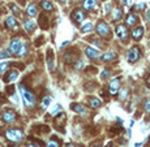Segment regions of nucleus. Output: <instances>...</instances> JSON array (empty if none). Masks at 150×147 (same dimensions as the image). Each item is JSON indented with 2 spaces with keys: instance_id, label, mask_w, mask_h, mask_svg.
<instances>
[{
  "instance_id": "obj_1",
  "label": "nucleus",
  "mask_w": 150,
  "mask_h": 147,
  "mask_svg": "<svg viewBox=\"0 0 150 147\" xmlns=\"http://www.w3.org/2000/svg\"><path fill=\"white\" fill-rule=\"evenodd\" d=\"M19 89L21 91V96L24 99V103L26 107H34L35 105V95L33 94V91H30L29 89H26L24 86V83L19 85Z\"/></svg>"
},
{
  "instance_id": "obj_2",
  "label": "nucleus",
  "mask_w": 150,
  "mask_h": 147,
  "mask_svg": "<svg viewBox=\"0 0 150 147\" xmlns=\"http://www.w3.org/2000/svg\"><path fill=\"white\" fill-rule=\"evenodd\" d=\"M5 138L13 143H19L24 139V133L21 129H8L5 132Z\"/></svg>"
},
{
  "instance_id": "obj_3",
  "label": "nucleus",
  "mask_w": 150,
  "mask_h": 147,
  "mask_svg": "<svg viewBox=\"0 0 150 147\" xmlns=\"http://www.w3.org/2000/svg\"><path fill=\"white\" fill-rule=\"evenodd\" d=\"M95 30H97V33H98L99 37H108L110 35V28H108V25L106 24L104 21H99L98 24H97V28H95Z\"/></svg>"
},
{
  "instance_id": "obj_4",
  "label": "nucleus",
  "mask_w": 150,
  "mask_h": 147,
  "mask_svg": "<svg viewBox=\"0 0 150 147\" xmlns=\"http://www.w3.org/2000/svg\"><path fill=\"white\" fill-rule=\"evenodd\" d=\"M140 56H141V52H140V48H138L137 46H133L128 51V53H127V59H128L129 63H136L138 59H140Z\"/></svg>"
},
{
  "instance_id": "obj_5",
  "label": "nucleus",
  "mask_w": 150,
  "mask_h": 147,
  "mask_svg": "<svg viewBox=\"0 0 150 147\" xmlns=\"http://www.w3.org/2000/svg\"><path fill=\"white\" fill-rule=\"evenodd\" d=\"M116 35L123 40V42H127L128 39V29H127V25H117L116 26Z\"/></svg>"
},
{
  "instance_id": "obj_6",
  "label": "nucleus",
  "mask_w": 150,
  "mask_h": 147,
  "mask_svg": "<svg viewBox=\"0 0 150 147\" xmlns=\"http://www.w3.org/2000/svg\"><path fill=\"white\" fill-rule=\"evenodd\" d=\"M120 89V77H116V78H112V81L108 85V91H110L111 95H116L117 91Z\"/></svg>"
},
{
  "instance_id": "obj_7",
  "label": "nucleus",
  "mask_w": 150,
  "mask_h": 147,
  "mask_svg": "<svg viewBox=\"0 0 150 147\" xmlns=\"http://www.w3.org/2000/svg\"><path fill=\"white\" fill-rule=\"evenodd\" d=\"M21 47H22V42H21V40H20V39H13L12 42H11V44H9L8 51H9L11 53H13V55H19Z\"/></svg>"
},
{
  "instance_id": "obj_8",
  "label": "nucleus",
  "mask_w": 150,
  "mask_h": 147,
  "mask_svg": "<svg viewBox=\"0 0 150 147\" xmlns=\"http://www.w3.org/2000/svg\"><path fill=\"white\" fill-rule=\"evenodd\" d=\"M16 119H17V115H16L15 111L8 109V111H5V112L3 113V121H4V123H7V124L15 123Z\"/></svg>"
},
{
  "instance_id": "obj_9",
  "label": "nucleus",
  "mask_w": 150,
  "mask_h": 147,
  "mask_svg": "<svg viewBox=\"0 0 150 147\" xmlns=\"http://www.w3.org/2000/svg\"><path fill=\"white\" fill-rule=\"evenodd\" d=\"M85 17H86V15L84 13V11H81V9H76L72 13V18H73L77 24H81V22L85 20Z\"/></svg>"
},
{
  "instance_id": "obj_10",
  "label": "nucleus",
  "mask_w": 150,
  "mask_h": 147,
  "mask_svg": "<svg viewBox=\"0 0 150 147\" xmlns=\"http://www.w3.org/2000/svg\"><path fill=\"white\" fill-rule=\"evenodd\" d=\"M131 35L135 40H140L141 38H142V35H144V28H142V26H138V28L133 29L132 33H131Z\"/></svg>"
},
{
  "instance_id": "obj_11",
  "label": "nucleus",
  "mask_w": 150,
  "mask_h": 147,
  "mask_svg": "<svg viewBox=\"0 0 150 147\" xmlns=\"http://www.w3.org/2000/svg\"><path fill=\"white\" fill-rule=\"evenodd\" d=\"M17 77H19V72L17 71H9L5 74V77H4V82L5 83L12 82V81H15Z\"/></svg>"
},
{
  "instance_id": "obj_12",
  "label": "nucleus",
  "mask_w": 150,
  "mask_h": 147,
  "mask_svg": "<svg viewBox=\"0 0 150 147\" xmlns=\"http://www.w3.org/2000/svg\"><path fill=\"white\" fill-rule=\"evenodd\" d=\"M85 52H86V56L90 59H97L99 57V52L97 51L95 48H93V47H86L85 48Z\"/></svg>"
},
{
  "instance_id": "obj_13",
  "label": "nucleus",
  "mask_w": 150,
  "mask_h": 147,
  "mask_svg": "<svg viewBox=\"0 0 150 147\" xmlns=\"http://www.w3.org/2000/svg\"><path fill=\"white\" fill-rule=\"evenodd\" d=\"M82 7L86 11H92L97 7V0H84Z\"/></svg>"
},
{
  "instance_id": "obj_14",
  "label": "nucleus",
  "mask_w": 150,
  "mask_h": 147,
  "mask_svg": "<svg viewBox=\"0 0 150 147\" xmlns=\"http://www.w3.org/2000/svg\"><path fill=\"white\" fill-rule=\"evenodd\" d=\"M24 28L28 33H33V31L35 30V22L31 21V20H28V21L24 22Z\"/></svg>"
},
{
  "instance_id": "obj_15",
  "label": "nucleus",
  "mask_w": 150,
  "mask_h": 147,
  "mask_svg": "<svg viewBox=\"0 0 150 147\" xmlns=\"http://www.w3.org/2000/svg\"><path fill=\"white\" fill-rule=\"evenodd\" d=\"M136 22H137V16H136L135 13H129V15L127 16V20H125L127 26H133Z\"/></svg>"
},
{
  "instance_id": "obj_16",
  "label": "nucleus",
  "mask_w": 150,
  "mask_h": 147,
  "mask_svg": "<svg viewBox=\"0 0 150 147\" xmlns=\"http://www.w3.org/2000/svg\"><path fill=\"white\" fill-rule=\"evenodd\" d=\"M5 26L8 29H13L17 26V20L15 18V17H12V16H9V17H7L5 20Z\"/></svg>"
},
{
  "instance_id": "obj_17",
  "label": "nucleus",
  "mask_w": 150,
  "mask_h": 147,
  "mask_svg": "<svg viewBox=\"0 0 150 147\" xmlns=\"http://www.w3.org/2000/svg\"><path fill=\"white\" fill-rule=\"evenodd\" d=\"M116 59V53L115 52H106L104 55L101 56V60L102 61H112Z\"/></svg>"
},
{
  "instance_id": "obj_18",
  "label": "nucleus",
  "mask_w": 150,
  "mask_h": 147,
  "mask_svg": "<svg viewBox=\"0 0 150 147\" xmlns=\"http://www.w3.org/2000/svg\"><path fill=\"white\" fill-rule=\"evenodd\" d=\"M47 64H48L50 71H54V52H52V49L47 51Z\"/></svg>"
},
{
  "instance_id": "obj_19",
  "label": "nucleus",
  "mask_w": 150,
  "mask_h": 147,
  "mask_svg": "<svg viewBox=\"0 0 150 147\" xmlns=\"http://www.w3.org/2000/svg\"><path fill=\"white\" fill-rule=\"evenodd\" d=\"M26 13H28V16H30V17H34V16L37 15V7H35V4L34 3L29 4L28 8H26Z\"/></svg>"
},
{
  "instance_id": "obj_20",
  "label": "nucleus",
  "mask_w": 150,
  "mask_h": 147,
  "mask_svg": "<svg viewBox=\"0 0 150 147\" xmlns=\"http://www.w3.org/2000/svg\"><path fill=\"white\" fill-rule=\"evenodd\" d=\"M72 109L80 115H86V108L81 104H72Z\"/></svg>"
},
{
  "instance_id": "obj_21",
  "label": "nucleus",
  "mask_w": 150,
  "mask_h": 147,
  "mask_svg": "<svg viewBox=\"0 0 150 147\" xmlns=\"http://www.w3.org/2000/svg\"><path fill=\"white\" fill-rule=\"evenodd\" d=\"M93 22H86V24H84L82 25V28H81V33H90V31L93 30Z\"/></svg>"
},
{
  "instance_id": "obj_22",
  "label": "nucleus",
  "mask_w": 150,
  "mask_h": 147,
  "mask_svg": "<svg viewBox=\"0 0 150 147\" xmlns=\"http://www.w3.org/2000/svg\"><path fill=\"white\" fill-rule=\"evenodd\" d=\"M51 102H52L51 96H44V98H43V100H42V103H40V107H42V109H46V108L51 104Z\"/></svg>"
},
{
  "instance_id": "obj_23",
  "label": "nucleus",
  "mask_w": 150,
  "mask_h": 147,
  "mask_svg": "<svg viewBox=\"0 0 150 147\" xmlns=\"http://www.w3.org/2000/svg\"><path fill=\"white\" fill-rule=\"evenodd\" d=\"M89 104L92 108H99L101 107V100L97 98H90L89 99Z\"/></svg>"
},
{
  "instance_id": "obj_24",
  "label": "nucleus",
  "mask_w": 150,
  "mask_h": 147,
  "mask_svg": "<svg viewBox=\"0 0 150 147\" xmlns=\"http://www.w3.org/2000/svg\"><path fill=\"white\" fill-rule=\"evenodd\" d=\"M121 16H123V11L120 9V8H116V9L113 11L112 20H113V21H119V20L121 18Z\"/></svg>"
},
{
  "instance_id": "obj_25",
  "label": "nucleus",
  "mask_w": 150,
  "mask_h": 147,
  "mask_svg": "<svg viewBox=\"0 0 150 147\" xmlns=\"http://www.w3.org/2000/svg\"><path fill=\"white\" fill-rule=\"evenodd\" d=\"M40 4H42V7H43V9H46V11H52L54 9V7H52V4L50 3L48 0H40Z\"/></svg>"
},
{
  "instance_id": "obj_26",
  "label": "nucleus",
  "mask_w": 150,
  "mask_h": 147,
  "mask_svg": "<svg viewBox=\"0 0 150 147\" xmlns=\"http://www.w3.org/2000/svg\"><path fill=\"white\" fill-rule=\"evenodd\" d=\"M47 147H60V142L58 139H55V138H52V139H50L47 142Z\"/></svg>"
},
{
  "instance_id": "obj_27",
  "label": "nucleus",
  "mask_w": 150,
  "mask_h": 147,
  "mask_svg": "<svg viewBox=\"0 0 150 147\" xmlns=\"http://www.w3.org/2000/svg\"><path fill=\"white\" fill-rule=\"evenodd\" d=\"M9 65H11V63H7V61L0 63V76H1L8 68H9Z\"/></svg>"
},
{
  "instance_id": "obj_28",
  "label": "nucleus",
  "mask_w": 150,
  "mask_h": 147,
  "mask_svg": "<svg viewBox=\"0 0 150 147\" xmlns=\"http://www.w3.org/2000/svg\"><path fill=\"white\" fill-rule=\"evenodd\" d=\"M26 52H28V44H26V43H22V47H21V49H20L19 56L22 57V56L26 55Z\"/></svg>"
},
{
  "instance_id": "obj_29",
  "label": "nucleus",
  "mask_w": 150,
  "mask_h": 147,
  "mask_svg": "<svg viewBox=\"0 0 150 147\" xmlns=\"http://www.w3.org/2000/svg\"><path fill=\"white\" fill-rule=\"evenodd\" d=\"M110 76H111V72L108 71V69H104V71H102V74H101L102 80H107Z\"/></svg>"
},
{
  "instance_id": "obj_30",
  "label": "nucleus",
  "mask_w": 150,
  "mask_h": 147,
  "mask_svg": "<svg viewBox=\"0 0 150 147\" xmlns=\"http://www.w3.org/2000/svg\"><path fill=\"white\" fill-rule=\"evenodd\" d=\"M9 8H11V11H12L15 15H19V16H20V12H21V11H20V8H19L17 5H15V4H11Z\"/></svg>"
},
{
  "instance_id": "obj_31",
  "label": "nucleus",
  "mask_w": 150,
  "mask_h": 147,
  "mask_svg": "<svg viewBox=\"0 0 150 147\" xmlns=\"http://www.w3.org/2000/svg\"><path fill=\"white\" fill-rule=\"evenodd\" d=\"M60 109H61L60 104H55V105H54V108H52V109H50V112H48V113L52 116V115H55L56 112H58V111H60Z\"/></svg>"
},
{
  "instance_id": "obj_32",
  "label": "nucleus",
  "mask_w": 150,
  "mask_h": 147,
  "mask_svg": "<svg viewBox=\"0 0 150 147\" xmlns=\"http://www.w3.org/2000/svg\"><path fill=\"white\" fill-rule=\"evenodd\" d=\"M127 96H128V90L127 89L121 90V92H120V99H121V100H125Z\"/></svg>"
},
{
  "instance_id": "obj_33",
  "label": "nucleus",
  "mask_w": 150,
  "mask_h": 147,
  "mask_svg": "<svg viewBox=\"0 0 150 147\" xmlns=\"http://www.w3.org/2000/svg\"><path fill=\"white\" fill-rule=\"evenodd\" d=\"M111 8H112V4H111V3H106V4H104V13L108 15V13L111 12Z\"/></svg>"
},
{
  "instance_id": "obj_34",
  "label": "nucleus",
  "mask_w": 150,
  "mask_h": 147,
  "mask_svg": "<svg viewBox=\"0 0 150 147\" xmlns=\"http://www.w3.org/2000/svg\"><path fill=\"white\" fill-rule=\"evenodd\" d=\"M7 94L8 95H15V86L13 85H9L7 87Z\"/></svg>"
},
{
  "instance_id": "obj_35",
  "label": "nucleus",
  "mask_w": 150,
  "mask_h": 147,
  "mask_svg": "<svg viewBox=\"0 0 150 147\" xmlns=\"http://www.w3.org/2000/svg\"><path fill=\"white\" fill-rule=\"evenodd\" d=\"M7 57H9L8 51H0V60H1V59H7Z\"/></svg>"
},
{
  "instance_id": "obj_36",
  "label": "nucleus",
  "mask_w": 150,
  "mask_h": 147,
  "mask_svg": "<svg viewBox=\"0 0 150 147\" xmlns=\"http://www.w3.org/2000/svg\"><path fill=\"white\" fill-rule=\"evenodd\" d=\"M145 111L147 113H150V99H146V102H145Z\"/></svg>"
},
{
  "instance_id": "obj_37",
  "label": "nucleus",
  "mask_w": 150,
  "mask_h": 147,
  "mask_svg": "<svg viewBox=\"0 0 150 147\" xmlns=\"http://www.w3.org/2000/svg\"><path fill=\"white\" fill-rule=\"evenodd\" d=\"M74 68H76L77 71H80V69H82V68H84V63L78 60V61L76 63V65H74Z\"/></svg>"
},
{
  "instance_id": "obj_38",
  "label": "nucleus",
  "mask_w": 150,
  "mask_h": 147,
  "mask_svg": "<svg viewBox=\"0 0 150 147\" xmlns=\"http://www.w3.org/2000/svg\"><path fill=\"white\" fill-rule=\"evenodd\" d=\"M145 7H146V4H145V3H140V4L136 5V9H137V11H144Z\"/></svg>"
},
{
  "instance_id": "obj_39",
  "label": "nucleus",
  "mask_w": 150,
  "mask_h": 147,
  "mask_svg": "<svg viewBox=\"0 0 150 147\" xmlns=\"http://www.w3.org/2000/svg\"><path fill=\"white\" fill-rule=\"evenodd\" d=\"M7 102V98L4 94H0V104H3V103H5Z\"/></svg>"
},
{
  "instance_id": "obj_40",
  "label": "nucleus",
  "mask_w": 150,
  "mask_h": 147,
  "mask_svg": "<svg viewBox=\"0 0 150 147\" xmlns=\"http://www.w3.org/2000/svg\"><path fill=\"white\" fill-rule=\"evenodd\" d=\"M92 42H93V44H95V46H97V47H102V43L99 42V40H95V39H93Z\"/></svg>"
},
{
  "instance_id": "obj_41",
  "label": "nucleus",
  "mask_w": 150,
  "mask_h": 147,
  "mask_svg": "<svg viewBox=\"0 0 150 147\" xmlns=\"http://www.w3.org/2000/svg\"><path fill=\"white\" fill-rule=\"evenodd\" d=\"M123 4H125V5H131L132 0H123Z\"/></svg>"
},
{
  "instance_id": "obj_42",
  "label": "nucleus",
  "mask_w": 150,
  "mask_h": 147,
  "mask_svg": "<svg viewBox=\"0 0 150 147\" xmlns=\"http://www.w3.org/2000/svg\"><path fill=\"white\" fill-rule=\"evenodd\" d=\"M146 21L150 22V11H147L146 12Z\"/></svg>"
},
{
  "instance_id": "obj_43",
  "label": "nucleus",
  "mask_w": 150,
  "mask_h": 147,
  "mask_svg": "<svg viewBox=\"0 0 150 147\" xmlns=\"http://www.w3.org/2000/svg\"><path fill=\"white\" fill-rule=\"evenodd\" d=\"M146 85L150 87V77H149V78H147V80H146Z\"/></svg>"
},
{
  "instance_id": "obj_44",
  "label": "nucleus",
  "mask_w": 150,
  "mask_h": 147,
  "mask_svg": "<svg viewBox=\"0 0 150 147\" xmlns=\"http://www.w3.org/2000/svg\"><path fill=\"white\" fill-rule=\"evenodd\" d=\"M17 1H19L20 4H25V1H26V0H17Z\"/></svg>"
},
{
  "instance_id": "obj_45",
  "label": "nucleus",
  "mask_w": 150,
  "mask_h": 147,
  "mask_svg": "<svg viewBox=\"0 0 150 147\" xmlns=\"http://www.w3.org/2000/svg\"><path fill=\"white\" fill-rule=\"evenodd\" d=\"M59 1H60V3H65V1H67V0H59Z\"/></svg>"
},
{
  "instance_id": "obj_46",
  "label": "nucleus",
  "mask_w": 150,
  "mask_h": 147,
  "mask_svg": "<svg viewBox=\"0 0 150 147\" xmlns=\"http://www.w3.org/2000/svg\"><path fill=\"white\" fill-rule=\"evenodd\" d=\"M67 147H74L73 144H67Z\"/></svg>"
},
{
  "instance_id": "obj_47",
  "label": "nucleus",
  "mask_w": 150,
  "mask_h": 147,
  "mask_svg": "<svg viewBox=\"0 0 150 147\" xmlns=\"http://www.w3.org/2000/svg\"><path fill=\"white\" fill-rule=\"evenodd\" d=\"M70 1H72V3H76V1H78V0H70Z\"/></svg>"
},
{
  "instance_id": "obj_48",
  "label": "nucleus",
  "mask_w": 150,
  "mask_h": 147,
  "mask_svg": "<svg viewBox=\"0 0 150 147\" xmlns=\"http://www.w3.org/2000/svg\"><path fill=\"white\" fill-rule=\"evenodd\" d=\"M28 147H37V146H33V144H29Z\"/></svg>"
},
{
  "instance_id": "obj_49",
  "label": "nucleus",
  "mask_w": 150,
  "mask_h": 147,
  "mask_svg": "<svg viewBox=\"0 0 150 147\" xmlns=\"http://www.w3.org/2000/svg\"><path fill=\"white\" fill-rule=\"evenodd\" d=\"M77 147H82V146H77Z\"/></svg>"
},
{
  "instance_id": "obj_50",
  "label": "nucleus",
  "mask_w": 150,
  "mask_h": 147,
  "mask_svg": "<svg viewBox=\"0 0 150 147\" xmlns=\"http://www.w3.org/2000/svg\"><path fill=\"white\" fill-rule=\"evenodd\" d=\"M95 147H99V146H95Z\"/></svg>"
},
{
  "instance_id": "obj_51",
  "label": "nucleus",
  "mask_w": 150,
  "mask_h": 147,
  "mask_svg": "<svg viewBox=\"0 0 150 147\" xmlns=\"http://www.w3.org/2000/svg\"><path fill=\"white\" fill-rule=\"evenodd\" d=\"M0 147H1V146H0Z\"/></svg>"
}]
</instances>
